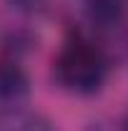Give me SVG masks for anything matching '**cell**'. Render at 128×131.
<instances>
[{
	"instance_id": "obj_1",
	"label": "cell",
	"mask_w": 128,
	"mask_h": 131,
	"mask_svg": "<svg viewBox=\"0 0 128 131\" xmlns=\"http://www.w3.org/2000/svg\"><path fill=\"white\" fill-rule=\"evenodd\" d=\"M108 76V61L85 38H73L63 46L55 58V78L68 91L96 93Z\"/></svg>"
},
{
	"instance_id": "obj_2",
	"label": "cell",
	"mask_w": 128,
	"mask_h": 131,
	"mask_svg": "<svg viewBox=\"0 0 128 131\" xmlns=\"http://www.w3.org/2000/svg\"><path fill=\"white\" fill-rule=\"evenodd\" d=\"M28 73L15 61H0V101L3 103H18L28 96Z\"/></svg>"
},
{
	"instance_id": "obj_3",
	"label": "cell",
	"mask_w": 128,
	"mask_h": 131,
	"mask_svg": "<svg viewBox=\"0 0 128 131\" xmlns=\"http://www.w3.org/2000/svg\"><path fill=\"white\" fill-rule=\"evenodd\" d=\"M88 20L98 30H116L126 20L123 0H88Z\"/></svg>"
},
{
	"instance_id": "obj_4",
	"label": "cell",
	"mask_w": 128,
	"mask_h": 131,
	"mask_svg": "<svg viewBox=\"0 0 128 131\" xmlns=\"http://www.w3.org/2000/svg\"><path fill=\"white\" fill-rule=\"evenodd\" d=\"M123 131H128V116H126V121H123Z\"/></svg>"
}]
</instances>
